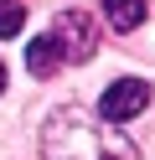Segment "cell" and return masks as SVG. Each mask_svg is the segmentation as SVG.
I'll return each mask as SVG.
<instances>
[{"mask_svg": "<svg viewBox=\"0 0 155 160\" xmlns=\"http://www.w3.org/2000/svg\"><path fill=\"white\" fill-rule=\"evenodd\" d=\"M0 93H5V62H0Z\"/></svg>", "mask_w": 155, "mask_h": 160, "instance_id": "obj_7", "label": "cell"}, {"mask_svg": "<svg viewBox=\"0 0 155 160\" xmlns=\"http://www.w3.org/2000/svg\"><path fill=\"white\" fill-rule=\"evenodd\" d=\"M52 42H57V52L67 62H88L93 47H98V21L88 11H62L57 26H52Z\"/></svg>", "mask_w": 155, "mask_h": 160, "instance_id": "obj_2", "label": "cell"}, {"mask_svg": "<svg viewBox=\"0 0 155 160\" xmlns=\"http://www.w3.org/2000/svg\"><path fill=\"white\" fill-rule=\"evenodd\" d=\"M145 103H150V83H145V78H119V83L103 88L98 119L103 124H129L134 114H145Z\"/></svg>", "mask_w": 155, "mask_h": 160, "instance_id": "obj_3", "label": "cell"}, {"mask_svg": "<svg viewBox=\"0 0 155 160\" xmlns=\"http://www.w3.org/2000/svg\"><path fill=\"white\" fill-rule=\"evenodd\" d=\"M41 155L47 160H140V150L119 129H103V119L88 108H57L41 129Z\"/></svg>", "mask_w": 155, "mask_h": 160, "instance_id": "obj_1", "label": "cell"}, {"mask_svg": "<svg viewBox=\"0 0 155 160\" xmlns=\"http://www.w3.org/2000/svg\"><path fill=\"white\" fill-rule=\"evenodd\" d=\"M103 16H109L114 31H134V26L145 21V0H109V5H103Z\"/></svg>", "mask_w": 155, "mask_h": 160, "instance_id": "obj_5", "label": "cell"}, {"mask_svg": "<svg viewBox=\"0 0 155 160\" xmlns=\"http://www.w3.org/2000/svg\"><path fill=\"white\" fill-rule=\"evenodd\" d=\"M21 26H26V5L0 0V36H21Z\"/></svg>", "mask_w": 155, "mask_h": 160, "instance_id": "obj_6", "label": "cell"}, {"mask_svg": "<svg viewBox=\"0 0 155 160\" xmlns=\"http://www.w3.org/2000/svg\"><path fill=\"white\" fill-rule=\"evenodd\" d=\"M26 67H31V78H52L62 67V52H57V42L52 36H36V42L26 47Z\"/></svg>", "mask_w": 155, "mask_h": 160, "instance_id": "obj_4", "label": "cell"}]
</instances>
